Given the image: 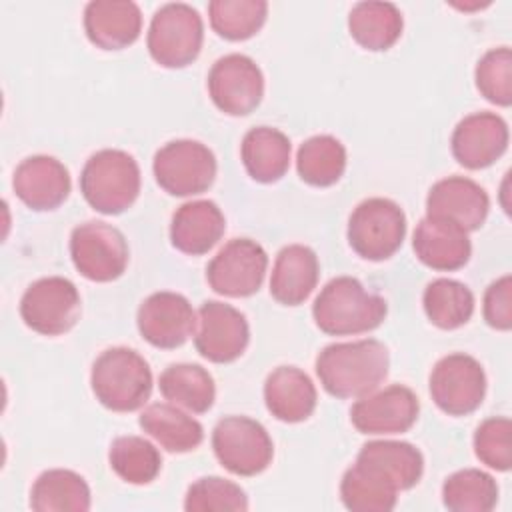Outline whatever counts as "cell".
<instances>
[{"mask_svg":"<svg viewBox=\"0 0 512 512\" xmlns=\"http://www.w3.org/2000/svg\"><path fill=\"white\" fill-rule=\"evenodd\" d=\"M390 352L374 338L334 342L316 356V376L322 388L336 398H362L388 376Z\"/></svg>","mask_w":512,"mask_h":512,"instance_id":"cell-1","label":"cell"},{"mask_svg":"<svg viewBox=\"0 0 512 512\" xmlns=\"http://www.w3.org/2000/svg\"><path fill=\"white\" fill-rule=\"evenodd\" d=\"M388 314L386 300L364 288L354 276H336L324 284L312 304L316 326L330 336L362 334L378 328Z\"/></svg>","mask_w":512,"mask_h":512,"instance_id":"cell-2","label":"cell"},{"mask_svg":"<svg viewBox=\"0 0 512 512\" xmlns=\"http://www.w3.org/2000/svg\"><path fill=\"white\" fill-rule=\"evenodd\" d=\"M152 370L144 356L126 346L106 348L92 364L90 388L112 412H134L152 394Z\"/></svg>","mask_w":512,"mask_h":512,"instance_id":"cell-3","label":"cell"},{"mask_svg":"<svg viewBox=\"0 0 512 512\" xmlns=\"http://www.w3.org/2000/svg\"><path fill=\"white\" fill-rule=\"evenodd\" d=\"M80 192L96 212L122 214L140 194V166L124 150H98L80 172Z\"/></svg>","mask_w":512,"mask_h":512,"instance_id":"cell-4","label":"cell"},{"mask_svg":"<svg viewBox=\"0 0 512 512\" xmlns=\"http://www.w3.org/2000/svg\"><path fill=\"white\" fill-rule=\"evenodd\" d=\"M204 42V22L196 8L184 2L162 4L148 26L146 46L152 60L164 68L192 64Z\"/></svg>","mask_w":512,"mask_h":512,"instance_id":"cell-5","label":"cell"},{"mask_svg":"<svg viewBox=\"0 0 512 512\" xmlns=\"http://www.w3.org/2000/svg\"><path fill=\"white\" fill-rule=\"evenodd\" d=\"M404 236L406 214L400 204L390 198H366L356 204L348 218V244L364 260H388L400 250Z\"/></svg>","mask_w":512,"mask_h":512,"instance_id":"cell-6","label":"cell"},{"mask_svg":"<svg viewBox=\"0 0 512 512\" xmlns=\"http://www.w3.org/2000/svg\"><path fill=\"white\" fill-rule=\"evenodd\" d=\"M214 152L190 138L166 142L156 150L152 172L158 186L170 196H196L206 192L216 178Z\"/></svg>","mask_w":512,"mask_h":512,"instance_id":"cell-7","label":"cell"},{"mask_svg":"<svg viewBox=\"0 0 512 512\" xmlns=\"http://www.w3.org/2000/svg\"><path fill=\"white\" fill-rule=\"evenodd\" d=\"M212 450L218 462L236 476H256L274 458L268 430L248 416H224L212 430Z\"/></svg>","mask_w":512,"mask_h":512,"instance_id":"cell-8","label":"cell"},{"mask_svg":"<svg viewBox=\"0 0 512 512\" xmlns=\"http://www.w3.org/2000/svg\"><path fill=\"white\" fill-rule=\"evenodd\" d=\"M80 312V292L74 282L64 276L38 278L20 298V316L24 324L42 336L70 332L80 320Z\"/></svg>","mask_w":512,"mask_h":512,"instance_id":"cell-9","label":"cell"},{"mask_svg":"<svg viewBox=\"0 0 512 512\" xmlns=\"http://www.w3.org/2000/svg\"><path fill=\"white\" fill-rule=\"evenodd\" d=\"M74 268L92 282H112L126 272L130 248L124 234L106 222L88 220L70 234Z\"/></svg>","mask_w":512,"mask_h":512,"instance_id":"cell-10","label":"cell"},{"mask_svg":"<svg viewBox=\"0 0 512 512\" xmlns=\"http://www.w3.org/2000/svg\"><path fill=\"white\" fill-rule=\"evenodd\" d=\"M428 388L444 414L466 416L478 410L486 396V374L474 356L452 352L434 364Z\"/></svg>","mask_w":512,"mask_h":512,"instance_id":"cell-11","label":"cell"},{"mask_svg":"<svg viewBox=\"0 0 512 512\" xmlns=\"http://www.w3.org/2000/svg\"><path fill=\"white\" fill-rule=\"evenodd\" d=\"M268 268L266 250L252 238L228 240L206 266L208 286L228 298H246L260 290Z\"/></svg>","mask_w":512,"mask_h":512,"instance_id":"cell-12","label":"cell"},{"mask_svg":"<svg viewBox=\"0 0 512 512\" xmlns=\"http://www.w3.org/2000/svg\"><path fill=\"white\" fill-rule=\"evenodd\" d=\"M214 106L228 116H248L264 96V74L246 54H226L218 58L206 78Z\"/></svg>","mask_w":512,"mask_h":512,"instance_id":"cell-13","label":"cell"},{"mask_svg":"<svg viewBox=\"0 0 512 512\" xmlns=\"http://www.w3.org/2000/svg\"><path fill=\"white\" fill-rule=\"evenodd\" d=\"M250 342L246 316L230 304L206 300L198 308L194 346L202 358L214 364L238 360Z\"/></svg>","mask_w":512,"mask_h":512,"instance_id":"cell-14","label":"cell"},{"mask_svg":"<svg viewBox=\"0 0 512 512\" xmlns=\"http://www.w3.org/2000/svg\"><path fill=\"white\" fill-rule=\"evenodd\" d=\"M198 316L186 296L170 290H160L142 300L136 312L140 336L154 348H180L194 336Z\"/></svg>","mask_w":512,"mask_h":512,"instance_id":"cell-15","label":"cell"},{"mask_svg":"<svg viewBox=\"0 0 512 512\" xmlns=\"http://www.w3.org/2000/svg\"><path fill=\"white\" fill-rule=\"evenodd\" d=\"M418 414V396L408 386L392 384L358 398L350 408V422L360 434L386 436L408 432Z\"/></svg>","mask_w":512,"mask_h":512,"instance_id":"cell-16","label":"cell"},{"mask_svg":"<svg viewBox=\"0 0 512 512\" xmlns=\"http://www.w3.org/2000/svg\"><path fill=\"white\" fill-rule=\"evenodd\" d=\"M508 124L496 112H472L464 116L450 138L452 156L468 170L492 166L508 148Z\"/></svg>","mask_w":512,"mask_h":512,"instance_id":"cell-17","label":"cell"},{"mask_svg":"<svg viewBox=\"0 0 512 512\" xmlns=\"http://www.w3.org/2000/svg\"><path fill=\"white\" fill-rule=\"evenodd\" d=\"M12 188L28 208L46 212L58 208L68 198L72 182L68 168L58 158L34 154L16 166Z\"/></svg>","mask_w":512,"mask_h":512,"instance_id":"cell-18","label":"cell"},{"mask_svg":"<svg viewBox=\"0 0 512 512\" xmlns=\"http://www.w3.org/2000/svg\"><path fill=\"white\" fill-rule=\"evenodd\" d=\"M488 210L486 190L466 176L442 178L432 184L426 196V216L450 220L466 232L478 230L486 222Z\"/></svg>","mask_w":512,"mask_h":512,"instance_id":"cell-19","label":"cell"},{"mask_svg":"<svg viewBox=\"0 0 512 512\" xmlns=\"http://www.w3.org/2000/svg\"><path fill=\"white\" fill-rule=\"evenodd\" d=\"M412 248L424 266L440 272L460 270L472 254L468 232L458 224L436 216H424L416 224Z\"/></svg>","mask_w":512,"mask_h":512,"instance_id":"cell-20","label":"cell"},{"mask_svg":"<svg viewBox=\"0 0 512 512\" xmlns=\"http://www.w3.org/2000/svg\"><path fill=\"white\" fill-rule=\"evenodd\" d=\"M84 32L102 50H122L142 32V12L130 0H92L84 8Z\"/></svg>","mask_w":512,"mask_h":512,"instance_id":"cell-21","label":"cell"},{"mask_svg":"<svg viewBox=\"0 0 512 512\" xmlns=\"http://www.w3.org/2000/svg\"><path fill=\"white\" fill-rule=\"evenodd\" d=\"M226 218L212 200H190L176 208L170 222V242L176 250L202 256L224 236Z\"/></svg>","mask_w":512,"mask_h":512,"instance_id":"cell-22","label":"cell"},{"mask_svg":"<svg viewBox=\"0 0 512 512\" xmlns=\"http://www.w3.org/2000/svg\"><path fill=\"white\" fill-rule=\"evenodd\" d=\"M316 402V386L304 370L278 366L266 376L264 404L276 420L286 424L304 422L316 410Z\"/></svg>","mask_w":512,"mask_h":512,"instance_id":"cell-23","label":"cell"},{"mask_svg":"<svg viewBox=\"0 0 512 512\" xmlns=\"http://www.w3.org/2000/svg\"><path fill=\"white\" fill-rule=\"evenodd\" d=\"M320 278L318 256L310 246L288 244L274 260L270 274V296L284 306L308 300Z\"/></svg>","mask_w":512,"mask_h":512,"instance_id":"cell-24","label":"cell"},{"mask_svg":"<svg viewBox=\"0 0 512 512\" xmlns=\"http://www.w3.org/2000/svg\"><path fill=\"white\" fill-rule=\"evenodd\" d=\"M290 140L272 126L250 128L240 144V158L248 176L260 184L278 182L290 166Z\"/></svg>","mask_w":512,"mask_h":512,"instance_id":"cell-25","label":"cell"},{"mask_svg":"<svg viewBox=\"0 0 512 512\" xmlns=\"http://www.w3.org/2000/svg\"><path fill=\"white\" fill-rule=\"evenodd\" d=\"M138 424L164 450L176 454L192 452L204 440L202 424L172 402H154L146 406Z\"/></svg>","mask_w":512,"mask_h":512,"instance_id":"cell-26","label":"cell"},{"mask_svg":"<svg viewBox=\"0 0 512 512\" xmlns=\"http://www.w3.org/2000/svg\"><path fill=\"white\" fill-rule=\"evenodd\" d=\"M356 460L386 476L398 488V492L414 488L424 472L422 452L414 444L402 440L366 442L360 448Z\"/></svg>","mask_w":512,"mask_h":512,"instance_id":"cell-27","label":"cell"},{"mask_svg":"<svg viewBox=\"0 0 512 512\" xmlns=\"http://www.w3.org/2000/svg\"><path fill=\"white\" fill-rule=\"evenodd\" d=\"M90 506L88 482L68 468L44 470L30 490V508L36 512H86Z\"/></svg>","mask_w":512,"mask_h":512,"instance_id":"cell-28","label":"cell"},{"mask_svg":"<svg viewBox=\"0 0 512 512\" xmlns=\"http://www.w3.org/2000/svg\"><path fill=\"white\" fill-rule=\"evenodd\" d=\"M404 18L392 2H358L348 14L350 36L370 52L392 48L402 36Z\"/></svg>","mask_w":512,"mask_h":512,"instance_id":"cell-29","label":"cell"},{"mask_svg":"<svg viewBox=\"0 0 512 512\" xmlns=\"http://www.w3.org/2000/svg\"><path fill=\"white\" fill-rule=\"evenodd\" d=\"M158 388L168 402L194 414L208 412L216 400L214 378L200 364H170L160 374Z\"/></svg>","mask_w":512,"mask_h":512,"instance_id":"cell-30","label":"cell"},{"mask_svg":"<svg viewBox=\"0 0 512 512\" xmlns=\"http://www.w3.org/2000/svg\"><path fill=\"white\" fill-rule=\"evenodd\" d=\"M340 500L352 512H390L398 502V488L378 470L356 460L342 474Z\"/></svg>","mask_w":512,"mask_h":512,"instance_id":"cell-31","label":"cell"},{"mask_svg":"<svg viewBox=\"0 0 512 512\" xmlns=\"http://www.w3.org/2000/svg\"><path fill=\"white\" fill-rule=\"evenodd\" d=\"M296 170L306 184L328 188L336 184L346 170V148L336 136H310L296 152Z\"/></svg>","mask_w":512,"mask_h":512,"instance_id":"cell-32","label":"cell"},{"mask_svg":"<svg viewBox=\"0 0 512 512\" xmlns=\"http://www.w3.org/2000/svg\"><path fill=\"white\" fill-rule=\"evenodd\" d=\"M422 306L436 328L456 330L472 318L474 294L458 280L436 278L424 288Z\"/></svg>","mask_w":512,"mask_h":512,"instance_id":"cell-33","label":"cell"},{"mask_svg":"<svg viewBox=\"0 0 512 512\" xmlns=\"http://www.w3.org/2000/svg\"><path fill=\"white\" fill-rule=\"evenodd\" d=\"M108 462L114 474L136 486L150 484L162 470L160 450L142 436H118L108 450Z\"/></svg>","mask_w":512,"mask_h":512,"instance_id":"cell-34","label":"cell"},{"mask_svg":"<svg viewBox=\"0 0 512 512\" xmlns=\"http://www.w3.org/2000/svg\"><path fill=\"white\" fill-rule=\"evenodd\" d=\"M498 502L496 480L480 468H464L442 484V504L452 512H490Z\"/></svg>","mask_w":512,"mask_h":512,"instance_id":"cell-35","label":"cell"},{"mask_svg":"<svg viewBox=\"0 0 512 512\" xmlns=\"http://www.w3.org/2000/svg\"><path fill=\"white\" fill-rule=\"evenodd\" d=\"M266 16V0H212L208 4L212 30L232 42L252 38L264 26Z\"/></svg>","mask_w":512,"mask_h":512,"instance_id":"cell-36","label":"cell"},{"mask_svg":"<svg viewBox=\"0 0 512 512\" xmlns=\"http://www.w3.org/2000/svg\"><path fill=\"white\" fill-rule=\"evenodd\" d=\"M186 512H244L248 510L246 492L232 480L202 476L192 482L184 496Z\"/></svg>","mask_w":512,"mask_h":512,"instance_id":"cell-37","label":"cell"},{"mask_svg":"<svg viewBox=\"0 0 512 512\" xmlns=\"http://www.w3.org/2000/svg\"><path fill=\"white\" fill-rule=\"evenodd\" d=\"M474 80L478 92L496 106L512 104V52L508 46L488 50L476 64Z\"/></svg>","mask_w":512,"mask_h":512,"instance_id":"cell-38","label":"cell"},{"mask_svg":"<svg viewBox=\"0 0 512 512\" xmlns=\"http://www.w3.org/2000/svg\"><path fill=\"white\" fill-rule=\"evenodd\" d=\"M510 432L512 424L506 416H492L480 422L472 438L476 458L492 470L508 472L512 466Z\"/></svg>","mask_w":512,"mask_h":512,"instance_id":"cell-39","label":"cell"},{"mask_svg":"<svg viewBox=\"0 0 512 512\" xmlns=\"http://www.w3.org/2000/svg\"><path fill=\"white\" fill-rule=\"evenodd\" d=\"M482 314L490 328L494 330H510L512 328V278L510 274L494 280L486 292L482 302Z\"/></svg>","mask_w":512,"mask_h":512,"instance_id":"cell-40","label":"cell"}]
</instances>
